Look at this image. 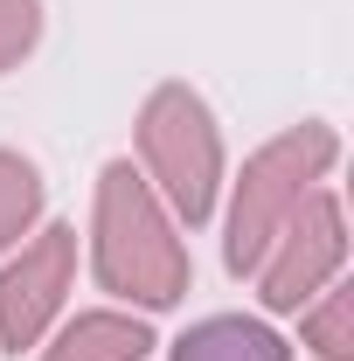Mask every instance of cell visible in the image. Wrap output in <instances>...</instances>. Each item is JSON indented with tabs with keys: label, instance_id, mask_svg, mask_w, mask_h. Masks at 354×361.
Returning a JSON list of instances; mask_svg holds the SVG:
<instances>
[{
	"label": "cell",
	"instance_id": "1",
	"mask_svg": "<svg viewBox=\"0 0 354 361\" xmlns=\"http://www.w3.org/2000/svg\"><path fill=\"white\" fill-rule=\"evenodd\" d=\"M90 271L126 313H174L195 285L181 223L133 160H104L90 195Z\"/></svg>",
	"mask_w": 354,
	"mask_h": 361
},
{
	"label": "cell",
	"instance_id": "2",
	"mask_svg": "<svg viewBox=\"0 0 354 361\" xmlns=\"http://www.w3.org/2000/svg\"><path fill=\"white\" fill-rule=\"evenodd\" d=\"M334 160H341V133L326 118H299L278 139H264L243 160V174L222 180V264H229V278H250L264 264L278 229L292 223L299 202L334 174Z\"/></svg>",
	"mask_w": 354,
	"mask_h": 361
},
{
	"label": "cell",
	"instance_id": "3",
	"mask_svg": "<svg viewBox=\"0 0 354 361\" xmlns=\"http://www.w3.org/2000/svg\"><path fill=\"white\" fill-rule=\"evenodd\" d=\"M133 146H139L146 188L167 202V216H174L181 229L216 223L222 180H229V146H222V126H216V111H209L202 90L181 84V77L153 84L146 104H139Z\"/></svg>",
	"mask_w": 354,
	"mask_h": 361
},
{
	"label": "cell",
	"instance_id": "4",
	"mask_svg": "<svg viewBox=\"0 0 354 361\" xmlns=\"http://www.w3.org/2000/svg\"><path fill=\"white\" fill-rule=\"evenodd\" d=\"M334 278H348V202L319 180L299 202V216L278 229V243L264 250V264L250 271V285H257V306L271 319H285L306 299H319Z\"/></svg>",
	"mask_w": 354,
	"mask_h": 361
},
{
	"label": "cell",
	"instance_id": "5",
	"mask_svg": "<svg viewBox=\"0 0 354 361\" xmlns=\"http://www.w3.org/2000/svg\"><path fill=\"white\" fill-rule=\"evenodd\" d=\"M70 292H77V229L42 223L0 257V348L7 355L42 348L49 326L70 313Z\"/></svg>",
	"mask_w": 354,
	"mask_h": 361
},
{
	"label": "cell",
	"instance_id": "6",
	"mask_svg": "<svg viewBox=\"0 0 354 361\" xmlns=\"http://www.w3.org/2000/svg\"><path fill=\"white\" fill-rule=\"evenodd\" d=\"M153 326L126 306H90V313H63L42 341V361H153Z\"/></svg>",
	"mask_w": 354,
	"mask_h": 361
},
{
	"label": "cell",
	"instance_id": "7",
	"mask_svg": "<svg viewBox=\"0 0 354 361\" xmlns=\"http://www.w3.org/2000/svg\"><path fill=\"white\" fill-rule=\"evenodd\" d=\"M167 361H299V348L257 313H209L167 348Z\"/></svg>",
	"mask_w": 354,
	"mask_h": 361
},
{
	"label": "cell",
	"instance_id": "8",
	"mask_svg": "<svg viewBox=\"0 0 354 361\" xmlns=\"http://www.w3.org/2000/svg\"><path fill=\"white\" fill-rule=\"evenodd\" d=\"M42 209H49V188H42V167L14 146H0V257L14 243H28L42 229Z\"/></svg>",
	"mask_w": 354,
	"mask_h": 361
},
{
	"label": "cell",
	"instance_id": "9",
	"mask_svg": "<svg viewBox=\"0 0 354 361\" xmlns=\"http://www.w3.org/2000/svg\"><path fill=\"white\" fill-rule=\"evenodd\" d=\"M299 348H306L312 361H354V285L348 278H334L319 299H306L299 306Z\"/></svg>",
	"mask_w": 354,
	"mask_h": 361
},
{
	"label": "cell",
	"instance_id": "10",
	"mask_svg": "<svg viewBox=\"0 0 354 361\" xmlns=\"http://www.w3.org/2000/svg\"><path fill=\"white\" fill-rule=\"evenodd\" d=\"M42 49V0H0V77Z\"/></svg>",
	"mask_w": 354,
	"mask_h": 361
}]
</instances>
